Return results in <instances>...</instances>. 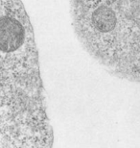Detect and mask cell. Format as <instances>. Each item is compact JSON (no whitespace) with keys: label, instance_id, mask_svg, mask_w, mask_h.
I'll return each mask as SVG.
<instances>
[{"label":"cell","instance_id":"obj_1","mask_svg":"<svg viewBox=\"0 0 140 148\" xmlns=\"http://www.w3.org/2000/svg\"><path fill=\"white\" fill-rule=\"evenodd\" d=\"M78 38L117 75L138 79L140 0H71Z\"/></svg>","mask_w":140,"mask_h":148}]
</instances>
